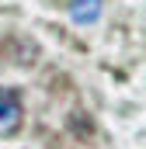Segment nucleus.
Returning a JSON list of instances; mask_svg holds the SVG:
<instances>
[{"label":"nucleus","mask_w":146,"mask_h":149,"mask_svg":"<svg viewBox=\"0 0 146 149\" xmlns=\"http://www.w3.org/2000/svg\"><path fill=\"white\" fill-rule=\"evenodd\" d=\"M21 101L14 87H0V135H14L21 128Z\"/></svg>","instance_id":"f257e3e1"},{"label":"nucleus","mask_w":146,"mask_h":149,"mask_svg":"<svg viewBox=\"0 0 146 149\" xmlns=\"http://www.w3.org/2000/svg\"><path fill=\"white\" fill-rule=\"evenodd\" d=\"M70 17L77 24H94L101 17V0H73L70 3Z\"/></svg>","instance_id":"f03ea898"}]
</instances>
